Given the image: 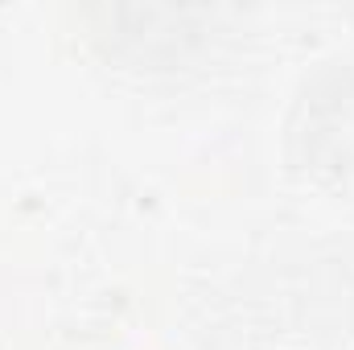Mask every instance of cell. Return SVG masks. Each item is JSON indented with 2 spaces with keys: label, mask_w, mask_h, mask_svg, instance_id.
<instances>
[{
  "label": "cell",
  "mask_w": 354,
  "mask_h": 350,
  "mask_svg": "<svg viewBox=\"0 0 354 350\" xmlns=\"http://www.w3.org/2000/svg\"><path fill=\"white\" fill-rule=\"evenodd\" d=\"M305 120L297 124V140L305 145L309 169L322 174H354V71L330 75L301 103Z\"/></svg>",
  "instance_id": "obj_1"
}]
</instances>
